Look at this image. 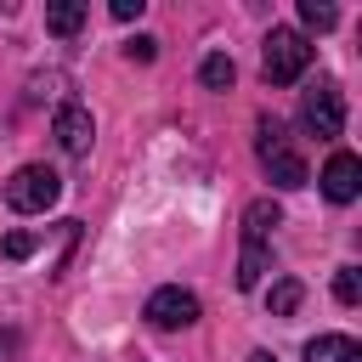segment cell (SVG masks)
Returning <instances> with one entry per match:
<instances>
[{
    "label": "cell",
    "mask_w": 362,
    "mask_h": 362,
    "mask_svg": "<svg viewBox=\"0 0 362 362\" xmlns=\"http://www.w3.org/2000/svg\"><path fill=\"white\" fill-rule=\"evenodd\" d=\"M260 68H266V85H294V79L311 68V45H305V34H300V28H272V34H266V57H260Z\"/></svg>",
    "instance_id": "6da1fadb"
},
{
    "label": "cell",
    "mask_w": 362,
    "mask_h": 362,
    "mask_svg": "<svg viewBox=\"0 0 362 362\" xmlns=\"http://www.w3.org/2000/svg\"><path fill=\"white\" fill-rule=\"evenodd\" d=\"M260 130V141H255V153H260V164H266V175L277 181V187H305L311 175H305V158L288 147V136H283V124L277 119H260L255 124Z\"/></svg>",
    "instance_id": "7a4b0ae2"
},
{
    "label": "cell",
    "mask_w": 362,
    "mask_h": 362,
    "mask_svg": "<svg viewBox=\"0 0 362 362\" xmlns=\"http://www.w3.org/2000/svg\"><path fill=\"white\" fill-rule=\"evenodd\" d=\"M57 192H62V181H57V170H45V164H23V170L6 181V204H11L17 215H45V209L57 204Z\"/></svg>",
    "instance_id": "3957f363"
},
{
    "label": "cell",
    "mask_w": 362,
    "mask_h": 362,
    "mask_svg": "<svg viewBox=\"0 0 362 362\" xmlns=\"http://www.w3.org/2000/svg\"><path fill=\"white\" fill-rule=\"evenodd\" d=\"M300 119H305V130H311L317 141H334V136L345 130V96H339V85H334V79L311 85V90L300 96Z\"/></svg>",
    "instance_id": "277c9868"
},
{
    "label": "cell",
    "mask_w": 362,
    "mask_h": 362,
    "mask_svg": "<svg viewBox=\"0 0 362 362\" xmlns=\"http://www.w3.org/2000/svg\"><path fill=\"white\" fill-rule=\"evenodd\" d=\"M51 136H57V147H62L68 158H85V153H90V136H96V124H90V113H85L79 102H62V107H57V119H51Z\"/></svg>",
    "instance_id": "5b68a950"
},
{
    "label": "cell",
    "mask_w": 362,
    "mask_h": 362,
    "mask_svg": "<svg viewBox=\"0 0 362 362\" xmlns=\"http://www.w3.org/2000/svg\"><path fill=\"white\" fill-rule=\"evenodd\" d=\"M147 322L153 328H192L198 322V294H187V288H158L153 300H147Z\"/></svg>",
    "instance_id": "8992f818"
},
{
    "label": "cell",
    "mask_w": 362,
    "mask_h": 362,
    "mask_svg": "<svg viewBox=\"0 0 362 362\" xmlns=\"http://www.w3.org/2000/svg\"><path fill=\"white\" fill-rule=\"evenodd\" d=\"M356 192H362V158L356 153H334L322 164V198L328 204H351Z\"/></svg>",
    "instance_id": "52a82bcc"
},
{
    "label": "cell",
    "mask_w": 362,
    "mask_h": 362,
    "mask_svg": "<svg viewBox=\"0 0 362 362\" xmlns=\"http://www.w3.org/2000/svg\"><path fill=\"white\" fill-rule=\"evenodd\" d=\"M305 362H362V345L351 334H317L305 345Z\"/></svg>",
    "instance_id": "ba28073f"
},
{
    "label": "cell",
    "mask_w": 362,
    "mask_h": 362,
    "mask_svg": "<svg viewBox=\"0 0 362 362\" xmlns=\"http://www.w3.org/2000/svg\"><path fill=\"white\" fill-rule=\"evenodd\" d=\"M277 221H283V209H277L272 198H255V204L243 209V243H266Z\"/></svg>",
    "instance_id": "9c48e42d"
},
{
    "label": "cell",
    "mask_w": 362,
    "mask_h": 362,
    "mask_svg": "<svg viewBox=\"0 0 362 362\" xmlns=\"http://www.w3.org/2000/svg\"><path fill=\"white\" fill-rule=\"evenodd\" d=\"M85 17H90V11H85L79 0H57V6H45V28H51V34H62V40H68V34H79V28H85Z\"/></svg>",
    "instance_id": "30bf717a"
},
{
    "label": "cell",
    "mask_w": 362,
    "mask_h": 362,
    "mask_svg": "<svg viewBox=\"0 0 362 362\" xmlns=\"http://www.w3.org/2000/svg\"><path fill=\"white\" fill-rule=\"evenodd\" d=\"M300 300H305L300 277H283V283H272V294H266V311H272V317H294V311H300Z\"/></svg>",
    "instance_id": "8fae6325"
},
{
    "label": "cell",
    "mask_w": 362,
    "mask_h": 362,
    "mask_svg": "<svg viewBox=\"0 0 362 362\" xmlns=\"http://www.w3.org/2000/svg\"><path fill=\"white\" fill-rule=\"evenodd\" d=\"M198 79H204L209 90H226V85L238 79V68H232V57H226V51H209V57H204V68H198Z\"/></svg>",
    "instance_id": "7c38bea8"
},
{
    "label": "cell",
    "mask_w": 362,
    "mask_h": 362,
    "mask_svg": "<svg viewBox=\"0 0 362 362\" xmlns=\"http://www.w3.org/2000/svg\"><path fill=\"white\" fill-rule=\"evenodd\" d=\"M266 243H243V260H238V288H255L260 277H266Z\"/></svg>",
    "instance_id": "4fadbf2b"
},
{
    "label": "cell",
    "mask_w": 362,
    "mask_h": 362,
    "mask_svg": "<svg viewBox=\"0 0 362 362\" xmlns=\"http://www.w3.org/2000/svg\"><path fill=\"white\" fill-rule=\"evenodd\" d=\"M334 294H339V305H356L362 300V272L356 266H339L334 272Z\"/></svg>",
    "instance_id": "5bb4252c"
},
{
    "label": "cell",
    "mask_w": 362,
    "mask_h": 362,
    "mask_svg": "<svg viewBox=\"0 0 362 362\" xmlns=\"http://www.w3.org/2000/svg\"><path fill=\"white\" fill-rule=\"evenodd\" d=\"M334 17H339V11H334L328 0H300V23H305V28H334Z\"/></svg>",
    "instance_id": "9a60e30c"
},
{
    "label": "cell",
    "mask_w": 362,
    "mask_h": 362,
    "mask_svg": "<svg viewBox=\"0 0 362 362\" xmlns=\"http://www.w3.org/2000/svg\"><path fill=\"white\" fill-rule=\"evenodd\" d=\"M124 57H130V62H153V57H158V40H147V34H136V40L124 45Z\"/></svg>",
    "instance_id": "2e32d148"
},
{
    "label": "cell",
    "mask_w": 362,
    "mask_h": 362,
    "mask_svg": "<svg viewBox=\"0 0 362 362\" xmlns=\"http://www.w3.org/2000/svg\"><path fill=\"white\" fill-rule=\"evenodd\" d=\"M6 255H11V260H28V255H34V238H28V232H11V238H6Z\"/></svg>",
    "instance_id": "e0dca14e"
},
{
    "label": "cell",
    "mask_w": 362,
    "mask_h": 362,
    "mask_svg": "<svg viewBox=\"0 0 362 362\" xmlns=\"http://www.w3.org/2000/svg\"><path fill=\"white\" fill-rule=\"evenodd\" d=\"M113 17H119V23H130V17H141V0H113Z\"/></svg>",
    "instance_id": "ac0fdd59"
},
{
    "label": "cell",
    "mask_w": 362,
    "mask_h": 362,
    "mask_svg": "<svg viewBox=\"0 0 362 362\" xmlns=\"http://www.w3.org/2000/svg\"><path fill=\"white\" fill-rule=\"evenodd\" d=\"M11 351H17V334H6V328H0V362H11Z\"/></svg>",
    "instance_id": "d6986e66"
},
{
    "label": "cell",
    "mask_w": 362,
    "mask_h": 362,
    "mask_svg": "<svg viewBox=\"0 0 362 362\" xmlns=\"http://www.w3.org/2000/svg\"><path fill=\"white\" fill-rule=\"evenodd\" d=\"M249 362H277V356H272V351H255V356H249Z\"/></svg>",
    "instance_id": "ffe728a7"
}]
</instances>
